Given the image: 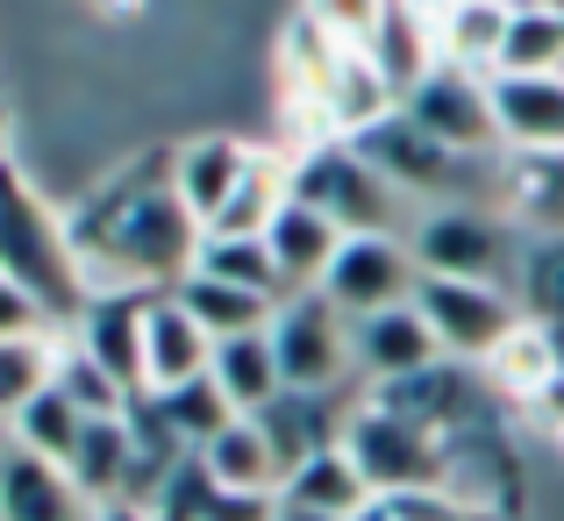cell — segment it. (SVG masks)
I'll return each instance as SVG.
<instances>
[{
	"instance_id": "e0dca14e",
	"label": "cell",
	"mask_w": 564,
	"mask_h": 521,
	"mask_svg": "<svg viewBox=\"0 0 564 521\" xmlns=\"http://www.w3.org/2000/svg\"><path fill=\"white\" fill-rule=\"evenodd\" d=\"M250 143H236V137H193V143H180V151H172V193H180V207L193 221H215L221 215V200H229L236 193V178L250 172Z\"/></svg>"
},
{
	"instance_id": "8fae6325",
	"label": "cell",
	"mask_w": 564,
	"mask_h": 521,
	"mask_svg": "<svg viewBox=\"0 0 564 521\" xmlns=\"http://www.w3.org/2000/svg\"><path fill=\"white\" fill-rule=\"evenodd\" d=\"M358 51H365V65L379 72L386 94L408 100L414 86L443 65V51H436V14H429V8H372L358 22Z\"/></svg>"
},
{
	"instance_id": "7402d4cb",
	"label": "cell",
	"mask_w": 564,
	"mask_h": 521,
	"mask_svg": "<svg viewBox=\"0 0 564 521\" xmlns=\"http://www.w3.org/2000/svg\"><path fill=\"white\" fill-rule=\"evenodd\" d=\"M172 301L200 322L207 344L264 336V329H272V315H279V301H258V293H243V286H221V279H207V272H186L180 286H172Z\"/></svg>"
},
{
	"instance_id": "cb8c5ba5",
	"label": "cell",
	"mask_w": 564,
	"mask_h": 521,
	"mask_svg": "<svg viewBox=\"0 0 564 521\" xmlns=\"http://www.w3.org/2000/svg\"><path fill=\"white\" fill-rule=\"evenodd\" d=\"M372 408L400 414V422H414V428H429V436H451L457 408H465V371H457V365H429V371H414V379L372 386Z\"/></svg>"
},
{
	"instance_id": "44dd1931",
	"label": "cell",
	"mask_w": 564,
	"mask_h": 521,
	"mask_svg": "<svg viewBox=\"0 0 564 521\" xmlns=\"http://www.w3.org/2000/svg\"><path fill=\"white\" fill-rule=\"evenodd\" d=\"M65 479H72V493H79L86 508H115L122 486L137 479V422H129V414H115V422H86Z\"/></svg>"
},
{
	"instance_id": "484cf974",
	"label": "cell",
	"mask_w": 564,
	"mask_h": 521,
	"mask_svg": "<svg viewBox=\"0 0 564 521\" xmlns=\"http://www.w3.org/2000/svg\"><path fill=\"white\" fill-rule=\"evenodd\" d=\"M564 72V8H508L494 79H551Z\"/></svg>"
},
{
	"instance_id": "9c48e42d",
	"label": "cell",
	"mask_w": 564,
	"mask_h": 521,
	"mask_svg": "<svg viewBox=\"0 0 564 521\" xmlns=\"http://www.w3.org/2000/svg\"><path fill=\"white\" fill-rule=\"evenodd\" d=\"M408 258L422 279H457V286H494L508 264V236L471 207H429L408 236Z\"/></svg>"
},
{
	"instance_id": "ba28073f",
	"label": "cell",
	"mask_w": 564,
	"mask_h": 521,
	"mask_svg": "<svg viewBox=\"0 0 564 521\" xmlns=\"http://www.w3.org/2000/svg\"><path fill=\"white\" fill-rule=\"evenodd\" d=\"M414 315L429 322L443 357H494L522 329V315H514V301L500 286H457V279H422L414 286Z\"/></svg>"
},
{
	"instance_id": "4dcf8cb0",
	"label": "cell",
	"mask_w": 564,
	"mask_h": 521,
	"mask_svg": "<svg viewBox=\"0 0 564 521\" xmlns=\"http://www.w3.org/2000/svg\"><path fill=\"white\" fill-rule=\"evenodd\" d=\"M508 186H514V215L529 229H543V243L564 236V158H514Z\"/></svg>"
},
{
	"instance_id": "6da1fadb",
	"label": "cell",
	"mask_w": 564,
	"mask_h": 521,
	"mask_svg": "<svg viewBox=\"0 0 564 521\" xmlns=\"http://www.w3.org/2000/svg\"><path fill=\"white\" fill-rule=\"evenodd\" d=\"M72 243H79V258H86V286H94V264H115V272L137 279V286L143 279H151V286H180L193 272V258H200L207 229L180 207L172 178H158V186H137V193H108V200L72 229Z\"/></svg>"
},
{
	"instance_id": "1f68e13d",
	"label": "cell",
	"mask_w": 564,
	"mask_h": 521,
	"mask_svg": "<svg viewBox=\"0 0 564 521\" xmlns=\"http://www.w3.org/2000/svg\"><path fill=\"white\" fill-rule=\"evenodd\" d=\"M51 379H57V344H43V336L0 344V428H8L36 393H51Z\"/></svg>"
},
{
	"instance_id": "30bf717a",
	"label": "cell",
	"mask_w": 564,
	"mask_h": 521,
	"mask_svg": "<svg viewBox=\"0 0 564 521\" xmlns=\"http://www.w3.org/2000/svg\"><path fill=\"white\" fill-rule=\"evenodd\" d=\"M350 151H358L393 193H451L457 178L479 165V158H457V151H443L436 137H422V129H414L400 108L386 115V122L358 129V137H350Z\"/></svg>"
},
{
	"instance_id": "f1b7e54d",
	"label": "cell",
	"mask_w": 564,
	"mask_h": 521,
	"mask_svg": "<svg viewBox=\"0 0 564 521\" xmlns=\"http://www.w3.org/2000/svg\"><path fill=\"white\" fill-rule=\"evenodd\" d=\"M279 207H286V172H279L272 158H250V172L236 178V193L221 200V215L207 221V236H264Z\"/></svg>"
},
{
	"instance_id": "d4e9b609",
	"label": "cell",
	"mask_w": 564,
	"mask_h": 521,
	"mask_svg": "<svg viewBox=\"0 0 564 521\" xmlns=\"http://www.w3.org/2000/svg\"><path fill=\"white\" fill-rule=\"evenodd\" d=\"M500 36H508V8H500V0L436 8V51H443V65H457V72H479V79H494Z\"/></svg>"
},
{
	"instance_id": "5b68a950",
	"label": "cell",
	"mask_w": 564,
	"mask_h": 521,
	"mask_svg": "<svg viewBox=\"0 0 564 521\" xmlns=\"http://www.w3.org/2000/svg\"><path fill=\"white\" fill-rule=\"evenodd\" d=\"M414 286H422V272L408 258V236H344V250L329 258L315 293L344 322H365V315H386V307H408Z\"/></svg>"
},
{
	"instance_id": "7a4b0ae2",
	"label": "cell",
	"mask_w": 564,
	"mask_h": 521,
	"mask_svg": "<svg viewBox=\"0 0 564 521\" xmlns=\"http://www.w3.org/2000/svg\"><path fill=\"white\" fill-rule=\"evenodd\" d=\"M0 279L22 286L29 301L43 307V322L86 315V301H94L86 258H79V243H72V221H57L8 158H0Z\"/></svg>"
},
{
	"instance_id": "d6a6232c",
	"label": "cell",
	"mask_w": 564,
	"mask_h": 521,
	"mask_svg": "<svg viewBox=\"0 0 564 521\" xmlns=\"http://www.w3.org/2000/svg\"><path fill=\"white\" fill-rule=\"evenodd\" d=\"M51 386L72 400V408H79V422H115V414H129V393H122V386H115L79 344L57 350V379H51Z\"/></svg>"
},
{
	"instance_id": "d6986e66",
	"label": "cell",
	"mask_w": 564,
	"mask_h": 521,
	"mask_svg": "<svg viewBox=\"0 0 564 521\" xmlns=\"http://www.w3.org/2000/svg\"><path fill=\"white\" fill-rule=\"evenodd\" d=\"M372 486H365L358 457L336 443V451H315L307 465L286 471V486H279V508H301V514H322V521H358L372 508Z\"/></svg>"
},
{
	"instance_id": "ac0fdd59",
	"label": "cell",
	"mask_w": 564,
	"mask_h": 521,
	"mask_svg": "<svg viewBox=\"0 0 564 521\" xmlns=\"http://www.w3.org/2000/svg\"><path fill=\"white\" fill-rule=\"evenodd\" d=\"M264 250H272L279 279H286V293H315L322 272H329V258L344 250V229H336L329 215H315L307 200H293L272 215V229H264Z\"/></svg>"
},
{
	"instance_id": "8992f818",
	"label": "cell",
	"mask_w": 564,
	"mask_h": 521,
	"mask_svg": "<svg viewBox=\"0 0 564 521\" xmlns=\"http://www.w3.org/2000/svg\"><path fill=\"white\" fill-rule=\"evenodd\" d=\"M264 336H272L286 393H329V386L350 371V322L336 315L322 293H286Z\"/></svg>"
},
{
	"instance_id": "52a82bcc",
	"label": "cell",
	"mask_w": 564,
	"mask_h": 521,
	"mask_svg": "<svg viewBox=\"0 0 564 521\" xmlns=\"http://www.w3.org/2000/svg\"><path fill=\"white\" fill-rule=\"evenodd\" d=\"M422 137H436L443 151L457 158H494L500 151V115H494V79L479 72H457V65H436L408 100H400Z\"/></svg>"
},
{
	"instance_id": "3957f363",
	"label": "cell",
	"mask_w": 564,
	"mask_h": 521,
	"mask_svg": "<svg viewBox=\"0 0 564 521\" xmlns=\"http://www.w3.org/2000/svg\"><path fill=\"white\" fill-rule=\"evenodd\" d=\"M344 451L358 457L365 486H372L379 500L443 493V479H451V436H429V428L400 422V414L372 408V400L344 422Z\"/></svg>"
},
{
	"instance_id": "2e32d148",
	"label": "cell",
	"mask_w": 564,
	"mask_h": 521,
	"mask_svg": "<svg viewBox=\"0 0 564 521\" xmlns=\"http://www.w3.org/2000/svg\"><path fill=\"white\" fill-rule=\"evenodd\" d=\"M200 471L221 500H279V486H286V465H279L264 422H229L200 451Z\"/></svg>"
},
{
	"instance_id": "ffe728a7",
	"label": "cell",
	"mask_w": 564,
	"mask_h": 521,
	"mask_svg": "<svg viewBox=\"0 0 564 521\" xmlns=\"http://www.w3.org/2000/svg\"><path fill=\"white\" fill-rule=\"evenodd\" d=\"M0 521H94V508L72 493L57 465L0 443Z\"/></svg>"
},
{
	"instance_id": "83f0119b",
	"label": "cell",
	"mask_w": 564,
	"mask_h": 521,
	"mask_svg": "<svg viewBox=\"0 0 564 521\" xmlns=\"http://www.w3.org/2000/svg\"><path fill=\"white\" fill-rule=\"evenodd\" d=\"M193 272L221 279V286H243V293H258V301H286V279H279L264 236H207L200 258H193Z\"/></svg>"
},
{
	"instance_id": "8d00e7d4",
	"label": "cell",
	"mask_w": 564,
	"mask_h": 521,
	"mask_svg": "<svg viewBox=\"0 0 564 521\" xmlns=\"http://www.w3.org/2000/svg\"><path fill=\"white\" fill-rule=\"evenodd\" d=\"M272 521H322V514H301V508H279Z\"/></svg>"
},
{
	"instance_id": "d590c367",
	"label": "cell",
	"mask_w": 564,
	"mask_h": 521,
	"mask_svg": "<svg viewBox=\"0 0 564 521\" xmlns=\"http://www.w3.org/2000/svg\"><path fill=\"white\" fill-rule=\"evenodd\" d=\"M94 521H158V514L137 508V500H115V508H94Z\"/></svg>"
},
{
	"instance_id": "4316f807",
	"label": "cell",
	"mask_w": 564,
	"mask_h": 521,
	"mask_svg": "<svg viewBox=\"0 0 564 521\" xmlns=\"http://www.w3.org/2000/svg\"><path fill=\"white\" fill-rule=\"evenodd\" d=\"M79 436H86V422H79V408H72V400L57 393V386H51V393H36V400H29V408L8 422V443H14V451L43 457V465H57V471L72 465Z\"/></svg>"
},
{
	"instance_id": "277c9868",
	"label": "cell",
	"mask_w": 564,
	"mask_h": 521,
	"mask_svg": "<svg viewBox=\"0 0 564 521\" xmlns=\"http://www.w3.org/2000/svg\"><path fill=\"white\" fill-rule=\"evenodd\" d=\"M286 193L329 215L344 236H400V193L365 165L350 143H315L301 165L286 172Z\"/></svg>"
},
{
	"instance_id": "836d02e7",
	"label": "cell",
	"mask_w": 564,
	"mask_h": 521,
	"mask_svg": "<svg viewBox=\"0 0 564 521\" xmlns=\"http://www.w3.org/2000/svg\"><path fill=\"white\" fill-rule=\"evenodd\" d=\"M522 301H529V322H543V329H564V236L551 243H529L522 258Z\"/></svg>"
},
{
	"instance_id": "4fadbf2b",
	"label": "cell",
	"mask_w": 564,
	"mask_h": 521,
	"mask_svg": "<svg viewBox=\"0 0 564 521\" xmlns=\"http://www.w3.org/2000/svg\"><path fill=\"white\" fill-rule=\"evenodd\" d=\"M500 151L514 158H564V72L551 79H494Z\"/></svg>"
},
{
	"instance_id": "e575fe53",
	"label": "cell",
	"mask_w": 564,
	"mask_h": 521,
	"mask_svg": "<svg viewBox=\"0 0 564 521\" xmlns=\"http://www.w3.org/2000/svg\"><path fill=\"white\" fill-rule=\"evenodd\" d=\"M36 329H43V307L29 301L22 286L0 279V344H22V336H36Z\"/></svg>"
},
{
	"instance_id": "9a60e30c",
	"label": "cell",
	"mask_w": 564,
	"mask_h": 521,
	"mask_svg": "<svg viewBox=\"0 0 564 521\" xmlns=\"http://www.w3.org/2000/svg\"><path fill=\"white\" fill-rule=\"evenodd\" d=\"M350 357L372 371V386H393V379H414V371L443 365V350H436V336H429V322L414 315V301L350 322Z\"/></svg>"
},
{
	"instance_id": "5bb4252c",
	"label": "cell",
	"mask_w": 564,
	"mask_h": 521,
	"mask_svg": "<svg viewBox=\"0 0 564 521\" xmlns=\"http://www.w3.org/2000/svg\"><path fill=\"white\" fill-rule=\"evenodd\" d=\"M143 315H151V301H137V293H100L79 315V350L94 357L129 400L143 393Z\"/></svg>"
},
{
	"instance_id": "f546056e",
	"label": "cell",
	"mask_w": 564,
	"mask_h": 521,
	"mask_svg": "<svg viewBox=\"0 0 564 521\" xmlns=\"http://www.w3.org/2000/svg\"><path fill=\"white\" fill-rule=\"evenodd\" d=\"M158 422H165L172 443H193V457H200L207 443H215L229 422H243V414H236L229 400L215 393V379H193V386H180V393L158 400Z\"/></svg>"
},
{
	"instance_id": "603a6c76",
	"label": "cell",
	"mask_w": 564,
	"mask_h": 521,
	"mask_svg": "<svg viewBox=\"0 0 564 521\" xmlns=\"http://www.w3.org/2000/svg\"><path fill=\"white\" fill-rule=\"evenodd\" d=\"M207 379H215V393L229 400L243 422H258V414L272 408L279 393H286V379H279V357H272V336H236V344H215Z\"/></svg>"
},
{
	"instance_id": "7c38bea8",
	"label": "cell",
	"mask_w": 564,
	"mask_h": 521,
	"mask_svg": "<svg viewBox=\"0 0 564 521\" xmlns=\"http://www.w3.org/2000/svg\"><path fill=\"white\" fill-rule=\"evenodd\" d=\"M207 365H215V344L200 336V322H193L172 293H158L151 315H143V393L165 400V393H180V386L207 379Z\"/></svg>"
}]
</instances>
